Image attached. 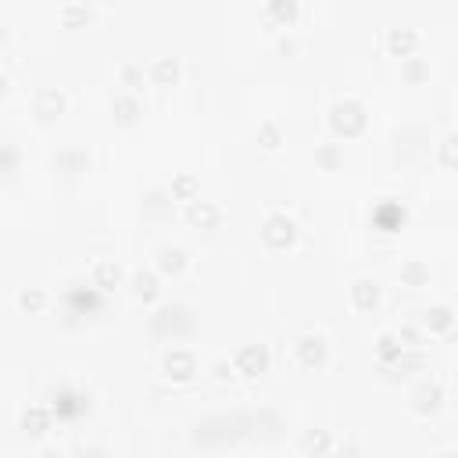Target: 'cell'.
Returning <instances> with one entry per match:
<instances>
[{
	"instance_id": "21",
	"label": "cell",
	"mask_w": 458,
	"mask_h": 458,
	"mask_svg": "<svg viewBox=\"0 0 458 458\" xmlns=\"http://www.w3.org/2000/svg\"><path fill=\"white\" fill-rule=\"evenodd\" d=\"M380 362H401V351L405 344H398V337H380Z\"/></svg>"
},
{
	"instance_id": "27",
	"label": "cell",
	"mask_w": 458,
	"mask_h": 458,
	"mask_svg": "<svg viewBox=\"0 0 458 458\" xmlns=\"http://www.w3.org/2000/svg\"><path fill=\"white\" fill-rule=\"evenodd\" d=\"M65 25H79V22H90V11L86 8H65Z\"/></svg>"
},
{
	"instance_id": "3",
	"label": "cell",
	"mask_w": 458,
	"mask_h": 458,
	"mask_svg": "<svg viewBox=\"0 0 458 458\" xmlns=\"http://www.w3.org/2000/svg\"><path fill=\"white\" fill-rule=\"evenodd\" d=\"M262 240L269 243V248H287V243L294 240V222L287 215H272L262 226Z\"/></svg>"
},
{
	"instance_id": "10",
	"label": "cell",
	"mask_w": 458,
	"mask_h": 458,
	"mask_svg": "<svg viewBox=\"0 0 458 458\" xmlns=\"http://www.w3.org/2000/svg\"><path fill=\"white\" fill-rule=\"evenodd\" d=\"M297 355L304 365H322L326 362V341L322 337H301L297 341Z\"/></svg>"
},
{
	"instance_id": "18",
	"label": "cell",
	"mask_w": 458,
	"mask_h": 458,
	"mask_svg": "<svg viewBox=\"0 0 458 458\" xmlns=\"http://www.w3.org/2000/svg\"><path fill=\"white\" fill-rule=\"evenodd\" d=\"M136 115H140V104H136V97H115V118L118 122H136Z\"/></svg>"
},
{
	"instance_id": "25",
	"label": "cell",
	"mask_w": 458,
	"mask_h": 458,
	"mask_svg": "<svg viewBox=\"0 0 458 458\" xmlns=\"http://www.w3.org/2000/svg\"><path fill=\"white\" fill-rule=\"evenodd\" d=\"M341 162H344V150H341V147H333V143H329V147L319 150V165H322V169H337Z\"/></svg>"
},
{
	"instance_id": "8",
	"label": "cell",
	"mask_w": 458,
	"mask_h": 458,
	"mask_svg": "<svg viewBox=\"0 0 458 458\" xmlns=\"http://www.w3.org/2000/svg\"><path fill=\"white\" fill-rule=\"evenodd\" d=\"M455 322H458V315H455L451 308H444V304H437V308H426V312H422V326H426V329H434V333H448Z\"/></svg>"
},
{
	"instance_id": "28",
	"label": "cell",
	"mask_w": 458,
	"mask_h": 458,
	"mask_svg": "<svg viewBox=\"0 0 458 458\" xmlns=\"http://www.w3.org/2000/svg\"><path fill=\"white\" fill-rule=\"evenodd\" d=\"M122 83H126V86H133V90H136V86L143 83V72H140V69H126V72H122Z\"/></svg>"
},
{
	"instance_id": "4",
	"label": "cell",
	"mask_w": 458,
	"mask_h": 458,
	"mask_svg": "<svg viewBox=\"0 0 458 458\" xmlns=\"http://www.w3.org/2000/svg\"><path fill=\"white\" fill-rule=\"evenodd\" d=\"M165 373L172 376V380H190L194 373H197V362H194V355L190 351H172L169 358H165Z\"/></svg>"
},
{
	"instance_id": "14",
	"label": "cell",
	"mask_w": 458,
	"mask_h": 458,
	"mask_svg": "<svg viewBox=\"0 0 458 458\" xmlns=\"http://www.w3.org/2000/svg\"><path fill=\"white\" fill-rule=\"evenodd\" d=\"M269 15L283 25H290L297 18V0H269Z\"/></svg>"
},
{
	"instance_id": "17",
	"label": "cell",
	"mask_w": 458,
	"mask_h": 458,
	"mask_svg": "<svg viewBox=\"0 0 458 458\" xmlns=\"http://www.w3.org/2000/svg\"><path fill=\"white\" fill-rule=\"evenodd\" d=\"M401 76H405L408 83H422L426 76H430V65L419 61V57H405V61H401Z\"/></svg>"
},
{
	"instance_id": "23",
	"label": "cell",
	"mask_w": 458,
	"mask_h": 458,
	"mask_svg": "<svg viewBox=\"0 0 458 458\" xmlns=\"http://www.w3.org/2000/svg\"><path fill=\"white\" fill-rule=\"evenodd\" d=\"M441 162L448 169H458V133H451L444 143H441Z\"/></svg>"
},
{
	"instance_id": "24",
	"label": "cell",
	"mask_w": 458,
	"mask_h": 458,
	"mask_svg": "<svg viewBox=\"0 0 458 458\" xmlns=\"http://www.w3.org/2000/svg\"><path fill=\"white\" fill-rule=\"evenodd\" d=\"M437 401H441V387H422L419 390V412H434L437 408Z\"/></svg>"
},
{
	"instance_id": "20",
	"label": "cell",
	"mask_w": 458,
	"mask_h": 458,
	"mask_svg": "<svg viewBox=\"0 0 458 458\" xmlns=\"http://www.w3.org/2000/svg\"><path fill=\"white\" fill-rule=\"evenodd\" d=\"M258 143H262L265 150H276V147L283 143V133H280L276 122H265V126L258 129Z\"/></svg>"
},
{
	"instance_id": "22",
	"label": "cell",
	"mask_w": 458,
	"mask_h": 458,
	"mask_svg": "<svg viewBox=\"0 0 458 458\" xmlns=\"http://www.w3.org/2000/svg\"><path fill=\"white\" fill-rule=\"evenodd\" d=\"M172 194L183 197V201H194V194H197V179H194L190 172H183V176L172 183Z\"/></svg>"
},
{
	"instance_id": "9",
	"label": "cell",
	"mask_w": 458,
	"mask_h": 458,
	"mask_svg": "<svg viewBox=\"0 0 458 458\" xmlns=\"http://www.w3.org/2000/svg\"><path fill=\"white\" fill-rule=\"evenodd\" d=\"M61 108H65V97H61L57 90H40V94H36V115H40V122H50L54 115H61Z\"/></svg>"
},
{
	"instance_id": "11",
	"label": "cell",
	"mask_w": 458,
	"mask_h": 458,
	"mask_svg": "<svg viewBox=\"0 0 458 458\" xmlns=\"http://www.w3.org/2000/svg\"><path fill=\"white\" fill-rule=\"evenodd\" d=\"M94 283H97L101 290H115V287H122V269H118L115 262H97V269H94Z\"/></svg>"
},
{
	"instance_id": "7",
	"label": "cell",
	"mask_w": 458,
	"mask_h": 458,
	"mask_svg": "<svg viewBox=\"0 0 458 458\" xmlns=\"http://www.w3.org/2000/svg\"><path fill=\"white\" fill-rule=\"evenodd\" d=\"M351 297H355V308L373 312L376 304H380V287H376L373 280H358V283L351 287Z\"/></svg>"
},
{
	"instance_id": "2",
	"label": "cell",
	"mask_w": 458,
	"mask_h": 458,
	"mask_svg": "<svg viewBox=\"0 0 458 458\" xmlns=\"http://www.w3.org/2000/svg\"><path fill=\"white\" fill-rule=\"evenodd\" d=\"M269 369V351L262 344H248L240 355H236V373L243 376H262Z\"/></svg>"
},
{
	"instance_id": "16",
	"label": "cell",
	"mask_w": 458,
	"mask_h": 458,
	"mask_svg": "<svg viewBox=\"0 0 458 458\" xmlns=\"http://www.w3.org/2000/svg\"><path fill=\"white\" fill-rule=\"evenodd\" d=\"M150 76H155V83H176L179 79V65L172 57H158L155 69H150Z\"/></svg>"
},
{
	"instance_id": "6",
	"label": "cell",
	"mask_w": 458,
	"mask_h": 458,
	"mask_svg": "<svg viewBox=\"0 0 458 458\" xmlns=\"http://www.w3.org/2000/svg\"><path fill=\"white\" fill-rule=\"evenodd\" d=\"M219 219H222L219 204H211V201H194V204H190V222H194V226H201V229H215Z\"/></svg>"
},
{
	"instance_id": "15",
	"label": "cell",
	"mask_w": 458,
	"mask_h": 458,
	"mask_svg": "<svg viewBox=\"0 0 458 458\" xmlns=\"http://www.w3.org/2000/svg\"><path fill=\"white\" fill-rule=\"evenodd\" d=\"M133 290H136V297H143V301H155V297H158V280L150 276V272H136V276H133Z\"/></svg>"
},
{
	"instance_id": "5",
	"label": "cell",
	"mask_w": 458,
	"mask_h": 458,
	"mask_svg": "<svg viewBox=\"0 0 458 458\" xmlns=\"http://www.w3.org/2000/svg\"><path fill=\"white\" fill-rule=\"evenodd\" d=\"M387 47H390V54L394 57H412L415 54V47H419V33H412V29H394V33L387 36Z\"/></svg>"
},
{
	"instance_id": "1",
	"label": "cell",
	"mask_w": 458,
	"mask_h": 458,
	"mask_svg": "<svg viewBox=\"0 0 458 458\" xmlns=\"http://www.w3.org/2000/svg\"><path fill=\"white\" fill-rule=\"evenodd\" d=\"M329 122L341 136H358L365 129V108L358 101H341V104H333Z\"/></svg>"
},
{
	"instance_id": "26",
	"label": "cell",
	"mask_w": 458,
	"mask_h": 458,
	"mask_svg": "<svg viewBox=\"0 0 458 458\" xmlns=\"http://www.w3.org/2000/svg\"><path fill=\"white\" fill-rule=\"evenodd\" d=\"M43 301H47L43 290H25V294L18 297V304H22L25 312H40V308H43Z\"/></svg>"
},
{
	"instance_id": "12",
	"label": "cell",
	"mask_w": 458,
	"mask_h": 458,
	"mask_svg": "<svg viewBox=\"0 0 458 458\" xmlns=\"http://www.w3.org/2000/svg\"><path fill=\"white\" fill-rule=\"evenodd\" d=\"M22 430H25V434H33V437L47 434V430H50V415H47V408H29V412L22 415Z\"/></svg>"
},
{
	"instance_id": "19",
	"label": "cell",
	"mask_w": 458,
	"mask_h": 458,
	"mask_svg": "<svg viewBox=\"0 0 458 458\" xmlns=\"http://www.w3.org/2000/svg\"><path fill=\"white\" fill-rule=\"evenodd\" d=\"M401 280H405L408 287H422L426 280H430V269H426L422 262H408V265L401 269Z\"/></svg>"
},
{
	"instance_id": "13",
	"label": "cell",
	"mask_w": 458,
	"mask_h": 458,
	"mask_svg": "<svg viewBox=\"0 0 458 458\" xmlns=\"http://www.w3.org/2000/svg\"><path fill=\"white\" fill-rule=\"evenodd\" d=\"M158 269H162V272H172V276H176V272H183V269H187V251L165 248V251L158 255Z\"/></svg>"
}]
</instances>
